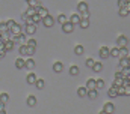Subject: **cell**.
Here are the masks:
<instances>
[{
    "label": "cell",
    "mask_w": 130,
    "mask_h": 114,
    "mask_svg": "<svg viewBox=\"0 0 130 114\" xmlns=\"http://www.w3.org/2000/svg\"><path fill=\"white\" fill-rule=\"evenodd\" d=\"M9 32H11V35H15V36H18V35H21V33H23V27H21L20 24H17V23H15L12 27L9 28Z\"/></svg>",
    "instance_id": "1"
},
{
    "label": "cell",
    "mask_w": 130,
    "mask_h": 114,
    "mask_svg": "<svg viewBox=\"0 0 130 114\" xmlns=\"http://www.w3.org/2000/svg\"><path fill=\"white\" fill-rule=\"evenodd\" d=\"M36 33V26L35 24H26L24 27V35L26 36H30V35H35Z\"/></svg>",
    "instance_id": "2"
},
{
    "label": "cell",
    "mask_w": 130,
    "mask_h": 114,
    "mask_svg": "<svg viewBox=\"0 0 130 114\" xmlns=\"http://www.w3.org/2000/svg\"><path fill=\"white\" fill-rule=\"evenodd\" d=\"M41 21H42V24H44L45 27H53V24H55V18H53L52 15H47V17L42 18Z\"/></svg>",
    "instance_id": "3"
},
{
    "label": "cell",
    "mask_w": 130,
    "mask_h": 114,
    "mask_svg": "<svg viewBox=\"0 0 130 114\" xmlns=\"http://www.w3.org/2000/svg\"><path fill=\"white\" fill-rule=\"evenodd\" d=\"M127 44H129V39L124 35H120L118 39H117V45L118 47H127Z\"/></svg>",
    "instance_id": "4"
},
{
    "label": "cell",
    "mask_w": 130,
    "mask_h": 114,
    "mask_svg": "<svg viewBox=\"0 0 130 114\" xmlns=\"http://www.w3.org/2000/svg\"><path fill=\"white\" fill-rule=\"evenodd\" d=\"M103 111L107 113V114H113V111H115V105H113L112 102H106L104 107H103Z\"/></svg>",
    "instance_id": "5"
},
{
    "label": "cell",
    "mask_w": 130,
    "mask_h": 114,
    "mask_svg": "<svg viewBox=\"0 0 130 114\" xmlns=\"http://www.w3.org/2000/svg\"><path fill=\"white\" fill-rule=\"evenodd\" d=\"M73 30H74V24L73 23L67 21L65 24H62V32L64 33H73Z\"/></svg>",
    "instance_id": "6"
},
{
    "label": "cell",
    "mask_w": 130,
    "mask_h": 114,
    "mask_svg": "<svg viewBox=\"0 0 130 114\" xmlns=\"http://www.w3.org/2000/svg\"><path fill=\"white\" fill-rule=\"evenodd\" d=\"M36 14L39 15V18H41V20H42V18H45L47 15H50V14H48V9H45V8H42V6H39V8L36 9Z\"/></svg>",
    "instance_id": "7"
},
{
    "label": "cell",
    "mask_w": 130,
    "mask_h": 114,
    "mask_svg": "<svg viewBox=\"0 0 130 114\" xmlns=\"http://www.w3.org/2000/svg\"><path fill=\"white\" fill-rule=\"evenodd\" d=\"M53 71H55L56 74H61V72L64 71V65H62L61 62H55V63H53Z\"/></svg>",
    "instance_id": "8"
},
{
    "label": "cell",
    "mask_w": 130,
    "mask_h": 114,
    "mask_svg": "<svg viewBox=\"0 0 130 114\" xmlns=\"http://www.w3.org/2000/svg\"><path fill=\"white\" fill-rule=\"evenodd\" d=\"M98 54H100L101 59H109V48L107 47H101L100 51H98Z\"/></svg>",
    "instance_id": "9"
},
{
    "label": "cell",
    "mask_w": 130,
    "mask_h": 114,
    "mask_svg": "<svg viewBox=\"0 0 130 114\" xmlns=\"http://www.w3.org/2000/svg\"><path fill=\"white\" fill-rule=\"evenodd\" d=\"M89 8H88V3L86 2H80L79 5H77V11H79V14H82V12H85V11H88Z\"/></svg>",
    "instance_id": "10"
},
{
    "label": "cell",
    "mask_w": 130,
    "mask_h": 114,
    "mask_svg": "<svg viewBox=\"0 0 130 114\" xmlns=\"http://www.w3.org/2000/svg\"><path fill=\"white\" fill-rule=\"evenodd\" d=\"M80 20H82V18H80V14H73V15L70 17V20H68V21H70V23H73V24H79V23H80Z\"/></svg>",
    "instance_id": "11"
},
{
    "label": "cell",
    "mask_w": 130,
    "mask_h": 114,
    "mask_svg": "<svg viewBox=\"0 0 130 114\" xmlns=\"http://www.w3.org/2000/svg\"><path fill=\"white\" fill-rule=\"evenodd\" d=\"M14 47H15V44H14L12 41H5V42H3V48H5L6 51H12Z\"/></svg>",
    "instance_id": "12"
},
{
    "label": "cell",
    "mask_w": 130,
    "mask_h": 114,
    "mask_svg": "<svg viewBox=\"0 0 130 114\" xmlns=\"http://www.w3.org/2000/svg\"><path fill=\"white\" fill-rule=\"evenodd\" d=\"M38 78H36V75L33 74V72H29L27 74V77H26V81H27V84H35V81H36Z\"/></svg>",
    "instance_id": "13"
},
{
    "label": "cell",
    "mask_w": 130,
    "mask_h": 114,
    "mask_svg": "<svg viewBox=\"0 0 130 114\" xmlns=\"http://www.w3.org/2000/svg\"><path fill=\"white\" fill-rule=\"evenodd\" d=\"M86 90H94L95 89V80L94 78H89V80H86Z\"/></svg>",
    "instance_id": "14"
},
{
    "label": "cell",
    "mask_w": 130,
    "mask_h": 114,
    "mask_svg": "<svg viewBox=\"0 0 130 114\" xmlns=\"http://www.w3.org/2000/svg\"><path fill=\"white\" fill-rule=\"evenodd\" d=\"M24 68H27V69H33L35 68V60H33L32 57H29L27 60H24Z\"/></svg>",
    "instance_id": "15"
},
{
    "label": "cell",
    "mask_w": 130,
    "mask_h": 114,
    "mask_svg": "<svg viewBox=\"0 0 130 114\" xmlns=\"http://www.w3.org/2000/svg\"><path fill=\"white\" fill-rule=\"evenodd\" d=\"M107 96H109V98H117V96H118V90H117V87H115V86H112V87L109 89Z\"/></svg>",
    "instance_id": "16"
},
{
    "label": "cell",
    "mask_w": 130,
    "mask_h": 114,
    "mask_svg": "<svg viewBox=\"0 0 130 114\" xmlns=\"http://www.w3.org/2000/svg\"><path fill=\"white\" fill-rule=\"evenodd\" d=\"M109 57H120V48H109Z\"/></svg>",
    "instance_id": "17"
},
{
    "label": "cell",
    "mask_w": 130,
    "mask_h": 114,
    "mask_svg": "<svg viewBox=\"0 0 130 114\" xmlns=\"http://www.w3.org/2000/svg\"><path fill=\"white\" fill-rule=\"evenodd\" d=\"M26 104H27L29 107H35V105H36V98L32 96V95H29L27 99H26Z\"/></svg>",
    "instance_id": "18"
},
{
    "label": "cell",
    "mask_w": 130,
    "mask_h": 114,
    "mask_svg": "<svg viewBox=\"0 0 130 114\" xmlns=\"http://www.w3.org/2000/svg\"><path fill=\"white\" fill-rule=\"evenodd\" d=\"M15 68H17V69H24V59L18 57V59L15 60Z\"/></svg>",
    "instance_id": "19"
},
{
    "label": "cell",
    "mask_w": 130,
    "mask_h": 114,
    "mask_svg": "<svg viewBox=\"0 0 130 114\" xmlns=\"http://www.w3.org/2000/svg\"><path fill=\"white\" fill-rule=\"evenodd\" d=\"M120 48V59L121 57H129V48L127 47H118Z\"/></svg>",
    "instance_id": "20"
},
{
    "label": "cell",
    "mask_w": 130,
    "mask_h": 114,
    "mask_svg": "<svg viewBox=\"0 0 130 114\" xmlns=\"http://www.w3.org/2000/svg\"><path fill=\"white\" fill-rule=\"evenodd\" d=\"M17 44H21V45H23V44H26V35H24V33H21V35H18V36H17L15 45H17Z\"/></svg>",
    "instance_id": "21"
},
{
    "label": "cell",
    "mask_w": 130,
    "mask_h": 114,
    "mask_svg": "<svg viewBox=\"0 0 130 114\" xmlns=\"http://www.w3.org/2000/svg\"><path fill=\"white\" fill-rule=\"evenodd\" d=\"M83 51H85V48H83L82 45H76V47H74V54H76V56H82Z\"/></svg>",
    "instance_id": "22"
},
{
    "label": "cell",
    "mask_w": 130,
    "mask_h": 114,
    "mask_svg": "<svg viewBox=\"0 0 130 114\" xmlns=\"http://www.w3.org/2000/svg\"><path fill=\"white\" fill-rule=\"evenodd\" d=\"M77 95H79L80 98H85V96L88 95V90H86V87H79V89H77Z\"/></svg>",
    "instance_id": "23"
},
{
    "label": "cell",
    "mask_w": 130,
    "mask_h": 114,
    "mask_svg": "<svg viewBox=\"0 0 130 114\" xmlns=\"http://www.w3.org/2000/svg\"><path fill=\"white\" fill-rule=\"evenodd\" d=\"M91 69H92L94 72H101V71H103V65H101L100 62H95V63H94V66H92Z\"/></svg>",
    "instance_id": "24"
},
{
    "label": "cell",
    "mask_w": 130,
    "mask_h": 114,
    "mask_svg": "<svg viewBox=\"0 0 130 114\" xmlns=\"http://www.w3.org/2000/svg\"><path fill=\"white\" fill-rule=\"evenodd\" d=\"M89 99H97V89H94V90H88V95H86Z\"/></svg>",
    "instance_id": "25"
},
{
    "label": "cell",
    "mask_w": 130,
    "mask_h": 114,
    "mask_svg": "<svg viewBox=\"0 0 130 114\" xmlns=\"http://www.w3.org/2000/svg\"><path fill=\"white\" fill-rule=\"evenodd\" d=\"M56 21H58V23H61V24H65V23L68 21V18H67V15H65V14H61V15H58Z\"/></svg>",
    "instance_id": "26"
},
{
    "label": "cell",
    "mask_w": 130,
    "mask_h": 114,
    "mask_svg": "<svg viewBox=\"0 0 130 114\" xmlns=\"http://www.w3.org/2000/svg\"><path fill=\"white\" fill-rule=\"evenodd\" d=\"M44 86H45V83H44V80H42V78L35 81V87H36L38 90H42V89H44Z\"/></svg>",
    "instance_id": "27"
},
{
    "label": "cell",
    "mask_w": 130,
    "mask_h": 114,
    "mask_svg": "<svg viewBox=\"0 0 130 114\" xmlns=\"http://www.w3.org/2000/svg\"><path fill=\"white\" fill-rule=\"evenodd\" d=\"M18 51H20V54H21V56H27V45H26V44H23V45H20V48H18Z\"/></svg>",
    "instance_id": "28"
},
{
    "label": "cell",
    "mask_w": 130,
    "mask_h": 114,
    "mask_svg": "<svg viewBox=\"0 0 130 114\" xmlns=\"http://www.w3.org/2000/svg\"><path fill=\"white\" fill-rule=\"evenodd\" d=\"M120 66H121V68H129V60H127V57H121V59H120Z\"/></svg>",
    "instance_id": "29"
},
{
    "label": "cell",
    "mask_w": 130,
    "mask_h": 114,
    "mask_svg": "<svg viewBox=\"0 0 130 114\" xmlns=\"http://www.w3.org/2000/svg\"><path fill=\"white\" fill-rule=\"evenodd\" d=\"M70 75H79V66H76V65H73L71 68H70Z\"/></svg>",
    "instance_id": "30"
},
{
    "label": "cell",
    "mask_w": 130,
    "mask_h": 114,
    "mask_svg": "<svg viewBox=\"0 0 130 114\" xmlns=\"http://www.w3.org/2000/svg\"><path fill=\"white\" fill-rule=\"evenodd\" d=\"M9 101V95L8 93H0V102L2 104H8Z\"/></svg>",
    "instance_id": "31"
},
{
    "label": "cell",
    "mask_w": 130,
    "mask_h": 114,
    "mask_svg": "<svg viewBox=\"0 0 130 114\" xmlns=\"http://www.w3.org/2000/svg\"><path fill=\"white\" fill-rule=\"evenodd\" d=\"M79 26H80V28H88L89 27V20H80Z\"/></svg>",
    "instance_id": "32"
},
{
    "label": "cell",
    "mask_w": 130,
    "mask_h": 114,
    "mask_svg": "<svg viewBox=\"0 0 130 114\" xmlns=\"http://www.w3.org/2000/svg\"><path fill=\"white\" fill-rule=\"evenodd\" d=\"M94 63H95V60H94L92 57H88V59H86V62H85V65H86V66H88L89 69H91V68L94 66Z\"/></svg>",
    "instance_id": "33"
},
{
    "label": "cell",
    "mask_w": 130,
    "mask_h": 114,
    "mask_svg": "<svg viewBox=\"0 0 130 114\" xmlns=\"http://www.w3.org/2000/svg\"><path fill=\"white\" fill-rule=\"evenodd\" d=\"M30 18H32V24H35V26L41 23V18H39V15H38V14H35V15H32Z\"/></svg>",
    "instance_id": "34"
},
{
    "label": "cell",
    "mask_w": 130,
    "mask_h": 114,
    "mask_svg": "<svg viewBox=\"0 0 130 114\" xmlns=\"http://www.w3.org/2000/svg\"><path fill=\"white\" fill-rule=\"evenodd\" d=\"M29 6H30V8H39V6H41V2H39V0H30V2H29Z\"/></svg>",
    "instance_id": "35"
},
{
    "label": "cell",
    "mask_w": 130,
    "mask_h": 114,
    "mask_svg": "<svg viewBox=\"0 0 130 114\" xmlns=\"http://www.w3.org/2000/svg\"><path fill=\"white\" fill-rule=\"evenodd\" d=\"M103 87H104V81H103L101 78H100V80H95V89L100 90V89H103Z\"/></svg>",
    "instance_id": "36"
},
{
    "label": "cell",
    "mask_w": 130,
    "mask_h": 114,
    "mask_svg": "<svg viewBox=\"0 0 130 114\" xmlns=\"http://www.w3.org/2000/svg\"><path fill=\"white\" fill-rule=\"evenodd\" d=\"M36 9H38V8H30V6H29V8H27V11H26V14H27L29 17H32V15L36 14Z\"/></svg>",
    "instance_id": "37"
},
{
    "label": "cell",
    "mask_w": 130,
    "mask_h": 114,
    "mask_svg": "<svg viewBox=\"0 0 130 114\" xmlns=\"http://www.w3.org/2000/svg\"><path fill=\"white\" fill-rule=\"evenodd\" d=\"M6 32H9V28L6 26V21L5 23H0V33H6Z\"/></svg>",
    "instance_id": "38"
},
{
    "label": "cell",
    "mask_w": 130,
    "mask_h": 114,
    "mask_svg": "<svg viewBox=\"0 0 130 114\" xmlns=\"http://www.w3.org/2000/svg\"><path fill=\"white\" fill-rule=\"evenodd\" d=\"M26 45L35 48V47H36V41H35V39H27V41H26Z\"/></svg>",
    "instance_id": "39"
},
{
    "label": "cell",
    "mask_w": 130,
    "mask_h": 114,
    "mask_svg": "<svg viewBox=\"0 0 130 114\" xmlns=\"http://www.w3.org/2000/svg\"><path fill=\"white\" fill-rule=\"evenodd\" d=\"M80 18H82V20H89V11L82 12V14H80Z\"/></svg>",
    "instance_id": "40"
},
{
    "label": "cell",
    "mask_w": 130,
    "mask_h": 114,
    "mask_svg": "<svg viewBox=\"0 0 130 114\" xmlns=\"http://www.w3.org/2000/svg\"><path fill=\"white\" fill-rule=\"evenodd\" d=\"M120 15H121V17H127V15H129V11H127L126 8H121V9H120Z\"/></svg>",
    "instance_id": "41"
},
{
    "label": "cell",
    "mask_w": 130,
    "mask_h": 114,
    "mask_svg": "<svg viewBox=\"0 0 130 114\" xmlns=\"http://www.w3.org/2000/svg\"><path fill=\"white\" fill-rule=\"evenodd\" d=\"M126 5H127V0H118V8L121 9V8H126Z\"/></svg>",
    "instance_id": "42"
},
{
    "label": "cell",
    "mask_w": 130,
    "mask_h": 114,
    "mask_svg": "<svg viewBox=\"0 0 130 114\" xmlns=\"http://www.w3.org/2000/svg\"><path fill=\"white\" fill-rule=\"evenodd\" d=\"M124 96H130V86H124Z\"/></svg>",
    "instance_id": "43"
},
{
    "label": "cell",
    "mask_w": 130,
    "mask_h": 114,
    "mask_svg": "<svg viewBox=\"0 0 130 114\" xmlns=\"http://www.w3.org/2000/svg\"><path fill=\"white\" fill-rule=\"evenodd\" d=\"M14 24H15V20H8V21H6V26H8V28H11Z\"/></svg>",
    "instance_id": "44"
},
{
    "label": "cell",
    "mask_w": 130,
    "mask_h": 114,
    "mask_svg": "<svg viewBox=\"0 0 130 114\" xmlns=\"http://www.w3.org/2000/svg\"><path fill=\"white\" fill-rule=\"evenodd\" d=\"M6 53H8V51H6L5 48H3V50H0V59H3V57L6 56Z\"/></svg>",
    "instance_id": "45"
},
{
    "label": "cell",
    "mask_w": 130,
    "mask_h": 114,
    "mask_svg": "<svg viewBox=\"0 0 130 114\" xmlns=\"http://www.w3.org/2000/svg\"><path fill=\"white\" fill-rule=\"evenodd\" d=\"M0 111H6V104H2L0 102Z\"/></svg>",
    "instance_id": "46"
},
{
    "label": "cell",
    "mask_w": 130,
    "mask_h": 114,
    "mask_svg": "<svg viewBox=\"0 0 130 114\" xmlns=\"http://www.w3.org/2000/svg\"><path fill=\"white\" fill-rule=\"evenodd\" d=\"M21 18H23V21H27V18H29V15H27V14L24 12V14L21 15Z\"/></svg>",
    "instance_id": "47"
},
{
    "label": "cell",
    "mask_w": 130,
    "mask_h": 114,
    "mask_svg": "<svg viewBox=\"0 0 130 114\" xmlns=\"http://www.w3.org/2000/svg\"><path fill=\"white\" fill-rule=\"evenodd\" d=\"M126 9L129 11V14H130V0H127V5H126Z\"/></svg>",
    "instance_id": "48"
},
{
    "label": "cell",
    "mask_w": 130,
    "mask_h": 114,
    "mask_svg": "<svg viewBox=\"0 0 130 114\" xmlns=\"http://www.w3.org/2000/svg\"><path fill=\"white\" fill-rule=\"evenodd\" d=\"M0 50H3V42H0Z\"/></svg>",
    "instance_id": "49"
},
{
    "label": "cell",
    "mask_w": 130,
    "mask_h": 114,
    "mask_svg": "<svg viewBox=\"0 0 130 114\" xmlns=\"http://www.w3.org/2000/svg\"><path fill=\"white\" fill-rule=\"evenodd\" d=\"M98 114H107V113H104V111H103V110H101V111H100V113Z\"/></svg>",
    "instance_id": "50"
},
{
    "label": "cell",
    "mask_w": 130,
    "mask_h": 114,
    "mask_svg": "<svg viewBox=\"0 0 130 114\" xmlns=\"http://www.w3.org/2000/svg\"><path fill=\"white\" fill-rule=\"evenodd\" d=\"M127 60H129V68H130V56L127 57Z\"/></svg>",
    "instance_id": "51"
},
{
    "label": "cell",
    "mask_w": 130,
    "mask_h": 114,
    "mask_svg": "<svg viewBox=\"0 0 130 114\" xmlns=\"http://www.w3.org/2000/svg\"><path fill=\"white\" fill-rule=\"evenodd\" d=\"M0 114H6V111H0Z\"/></svg>",
    "instance_id": "52"
},
{
    "label": "cell",
    "mask_w": 130,
    "mask_h": 114,
    "mask_svg": "<svg viewBox=\"0 0 130 114\" xmlns=\"http://www.w3.org/2000/svg\"><path fill=\"white\" fill-rule=\"evenodd\" d=\"M26 2H27V3H29V2H30V0H26Z\"/></svg>",
    "instance_id": "53"
},
{
    "label": "cell",
    "mask_w": 130,
    "mask_h": 114,
    "mask_svg": "<svg viewBox=\"0 0 130 114\" xmlns=\"http://www.w3.org/2000/svg\"><path fill=\"white\" fill-rule=\"evenodd\" d=\"M129 86H130V84H129Z\"/></svg>",
    "instance_id": "54"
}]
</instances>
